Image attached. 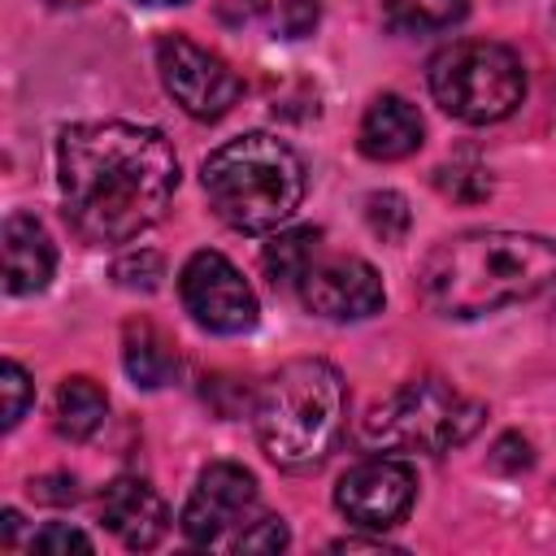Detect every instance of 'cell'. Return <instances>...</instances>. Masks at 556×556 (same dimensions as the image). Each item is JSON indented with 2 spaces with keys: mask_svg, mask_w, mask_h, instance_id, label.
<instances>
[{
  "mask_svg": "<svg viewBox=\"0 0 556 556\" xmlns=\"http://www.w3.org/2000/svg\"><path fill=\"white\" fill-rule=\"evenodd\" d=\"M91 552L96 543L83 534V530H74V526H65V521H48L43 530H35V539H30V552Z\"/></svg>",
  "mask_w": 556,
  "mask_h": 556,
  "instance_id": "25",
  "label": "cell"
},
{
  "mask_svg": "<svg viewBox=\"0 0 556 556\" xmlns=\"http://www.w3.org/2000/svg\"><path fill=\"white\" fill-rule=\"evenodd\" d=\"M52 4H87V0H52Z\"/></svg>",
  "mask_w": 556,
  "mask_h": 556,
  "instance_id": "29",
  "label": "cell"
},
{
  "mask_svg": "<svg viewBox=\"0 0 556 556\" xmlns=\"http://www.w3.org/2000/svg\"><path fill=\"white\" fill-rule=\"evenodd\" d=\"M304 308L326 321H361L382 308V278L361 256H317V265L295 287Z\"/></svg>",
  "mask_w": 556,
  "mask_h": 556,
  "instance_id": "11",
  "label": "cell"
},
{
  "mask_svg": "<svg viewBox=\"0 0 556 556\" xmlns=\"http://www.w3.org/2000/svg\"><path fill=\"white\" fill-rule=\"evenodd\" d=\"M122 365H126L130 382L143 387V391H156V387H165L178 374L174 343L152 321H143V317L126 321V330H122Z\"/></svg>",
  "mask_w": 556,
  "mask_h": 556,
  "instance_id": "15",
  "label": "cell"
},
{
  "mask_svg": "<svg viewBox=\"0 0 556 556\" xmlns=\"http://www.w3.org/2000/svg\"><path fill=\"white\" fill-rule=\"evenodd\" d=\"M156 70L174 104L195 122H217L239 100V74L208 52L204 43L187 35H161L156 39Z\"/></svg>",
  "mask_w": 556,
  "mask_h": 556,
  "instance_id": "7",
  "label": "cell"
},
{
  "mask_svg": "<svg viewBox=\"0 0 556 556\" xmlns=\"http://www.w3.org/2000/svg\"><path fill=\"white\" fill-rule=\"evenodd\" d=\"M552 13H556V0H552Z\"/></svg>",
  "mask_w": 556,
  "mask_h": 556,
  "instance_id": "30",
  "label": "cell"
},
{
  "mask_svg": "<svg viewBox=\"0 0 556 556\" xmlns=\"http://www.w3.org/2000/svg\"><path fill=\"white\" fill-rule=\"evenodd\" d=\"M365 222L382 243H400L413 226V213L400 191H374V195H365Z\"/></svg>",
  "mask_w": 556,
  "mask_h": 556,
  "instance_id": "20",
  "label": "cell"
},
{
  "mask_svg": "<svg viewBox=\"0 0 556 556\" xmlns=\"http://www.w3.org/2000/svg\"><path fill=\"white\" fill-rule=\"evenodd\" d=\"M100 521L130 552H152L169 530L165 500L143 478H113L104 486V495H100Z\"/></svg>",
  "mask_w": 556,
  "mask_h": 556,
  "instance_id": "12",
  "label": "cell"
},
{
  "mask_svg": "<svg viewBox=\"0 0 556 556\" xmlns=\"http://www.w3.org/2000/svg\"><path fill=\"white\" fill-rule=\"evenodd\" d=\"M434 182H439V191H447L452 200H486V191H491V178H486V169H478V165H443V169L434 174Z\"/></svg>",
  "mask_w": 556,
  "mask_h": 556,
  "instance_id": "22",
  "label": "cell"
},
{
  "mask_svg": "<svg viewBox=\"0 0 556 556\" xmlns=\"http://www.w3.org/2000/svg\"><path fill=\"white\" fill-rule=\"evenodd\" d=\"M0 378H4V430H13L26 417V404L35 395V382H30V374L17 361H4L0 365Z\"/></svg>",
  "mask_w": 556,
  "mask_h": 556,
  "instance_id": "23",
  "label": "cell"
},
{
  "mask_svg": "<svg viewBox=\"0 0 556 556\" xmlns=\"http://www.w3.org/2000/svg\"><path fill=\"white\" fill-rule=\"evenodd\" d=\"M469 13V0H382V17L400 35H434L456 26Z\"/></svg>",
  "mask_w": 556,
  "mask_h": 556,
  "instance_id": "18",
  "label": "cell"
},
{
  "mask_svg": "<svg viewBox=\"0 0 556 556\" xmlns=\"http://www.w3.org/2000/svg\"><path fill=\"white\" fill-rule=\"evenodd\" d=\"M13 534H17V513L9 508V513H4V539H0V543H4V547H13Z\"/></svg>",
  "mask_w": 556,
  "mask_h": 556,
  "instance_id": "27",
  "label": "cell"
},
{
  "mask_svg": "<svg viewBox=\"0 0 556 556\" xmlns=\"http://www.w3.org/2000/svg\"><path fill=\"white\" fill-rule=\"evenodd\" d=\"M0 239H4V291L9 295L43 291L56 269V248H52V235L43 230V222L30 213H9Z\"/></svg>",
  "mask_w": 556,
  "mask_h": 556,
  "instance_id": "13",
  "label": "cell"
},
{
  "mask_svg": "<svg viewBox=\"0 0 556 556\" xmlns=\"http://www.w3.org/2000/svg\"><path fill=\"white\" fill-rule=\"evenodd\" d=\"M56 182L70 226L87 243L113 248L161 222L178 187V156L156 126L74 122L56 139Z\"/></svg>",
  "mask_w": 556,
  "mask_h": 556,
  "instance_id": "1",
  "label": "cell"
},
{
  "mask_svg": "<svg viewBox=\"0 0 556 556\" xmlns=\"http://www.w3.org/2000/svg\"><path fill=\"white\" fill-rule=\"evenodd\" d=\"M256 513V478L235 460H213L200 469L187 508H182V534L195 547H230L235 534Z\"/></svg>",
  "mask_w": 556,
  "mask_h": 556,
  "instance_id": "9",
  "label": "cell"
},
{
  "mask_svg": "<svg viewBox=\"0 0 556 556\" xmlns=\"http://www.w3.org/2000/svg\"><path fill=\"white\" fill-rule=\"evenodd\" d=\"M317 256H321V230L317 226H287L265 243L261 269L274 287L291 291L304 282V274L317 265Z\"/></svg>",
  "mask_w": 556,
  "mask_h": 556,
  "instance_id": "16",
  "label": "cell"
},
{
  "mask_svg": "<svg viewBox=\"0 0 556 556\" xmlns=\"http://www.w3.org/2000/svg\"><path fill=\"white\" fill-rule=\"evenodd\" d=\"M486 421V408L439 382V378H417L382 395L365 417H361V439L369 447L387 452H452L469 443Z\"/></svg>",
  "mask_w": 556,
  "mask_h": 556,
  "instance_id": "5",
  "label": "cell"
},
{
  "mask_svg": "<svg viewBox=\"0 0 556 556\" xmlns=\"http://www.w3.org/2000/svg\"><path fill=\"white\" fill-rule=\"evenodd\" d=\"M434 104L469 126L504 122L526 96V70L513 48L495 39H456L430 56Z\"/></svg>",
  "mask_w": 556,
  "mask_h": 556,
  "instance_id": "6",
  "label": "cell"
},
{
  "mask_svg": "<svg viewBox=\"0 0 556 556\" xmlns=\"http://www.w3.org/2000/svg\"><path fill=\"white\" fill-rule=\"evenodd\" d=\"M52 417H56V430H61L65 439L87 443V439L104 426V417H109V395H104V387H100V382H91V378L74 374V378H65V382L56 387Z\"/></svg>",
  "mask_w": 556,
  "mask_h": 556,
  "instance_id": "17",
  "label": "cell"
},
{
  "mask_svg": "<svg viewBox=\"0 0 556 556\" xmlns=\"http://www.w3.org/2000/svg\"><path fill=\"white\" fill-rule=\"evenodd\" d=\"M261 452L282 469L321 465L348 421V382L321 356L287 361L256 395Z\"/></svg>",
  "mask_w": 556,
  "mask_h": 556,
  "instance_id": "3",
  "label": "cell"
},
{
  "mask_svg": "<svg viewBox=\"0 0 556 556\" xmlns=\"http://www.w3.org/2000/svg\"><path fill=\"white\" fill-rule=\"evenodd\" d=\"M139 4H182V0H139Z\"/></svg>",
  "mask_w": 556,
  "mask_h": 556,
  "instance_id": "28",
  "label": "cell"
},
{
  "mask_svg": "<svg viewBox=\"0 0 556 556\" xmlns=\"http://www.w3.org/2000/svg\"><path fill=\"white\" fill-rule=\"evenodd\" d=\"M200 182L213 213L239 235L278 230L304 200V165L295 148L265 130H248L208 152Z\"/></svg>",
  "mask_w": 556,
  "mask_h": 556,
  "instance_id": "4",
  "label": "cell"
},
{
  "mask_svg": "<svg viewBox=\"0 0 556 556\" xmlns=\"http://www.w3.org/2000/svg\"><path fill=\"white\" fill-rule=\"evenodd\" d=\"M230 547L235 552H282L287 547V526H282V517H252L235 534Z\"/></svg>",
  "mask_w": 556,
  "mask_h": 556,
  "instance_id": "24",
  "label": "cell"
},
{
  "mask_svg": "<svg viewBox=\"0 0 556 556\" xmlns=\"http://www.w3.org/2000/svg\"><path fill=\"white\" fill-rule=\"evenodd\" d=\"M356 148L369 161H404V156H413L421 148V113L395 91L378 96L361 117Z\"/></svg>",
  "mask_w": 556,
  "mask_h": 556,
  "instance_id": "14",
  "label": "cell"
},
{
  "mask_svg": "<svg viewBox=\"0 0 556 556\" xmlns=\"http://www.w3.org/2000/svg\"><path fill=\"white\" fill-rule=\"evenodd\" d=\"M178 295H182V308L191 313V321L213 334H243L256 326V313H261L248 278L213 248H200L187 256V265L178 274Z\"/></svg>",
  "mask_w": 556,
  "mask_h": 556,
  "instance_id": "8",
  "label": "cell"
},
{
  "mask_svg": "<svg viewBox=\"0 0 556 556\" xmlns=\"http://www.w3.org/2000/svg\"><path fill=\"white\" fill-rule=\"evenodd\" d=\"M556 282V239L526 230H465L421 256L417 291L443 317H482L534 300Z\"/></svg>",
  "mask_w": 556,
  "mask_h": 556,
  "instance_id": "2",
  "label": "cell"
},
{
  "mask_svg": "<svg viewBox=\"0 0 556 556\" xmlns=\"http://www.w3.org/2000/svg\"><path fill=\"white\" fill-rule=\"evenodd\" d=\"M417 500V473L408 460L374 456L352 465L334 486V508L361 530H391Z\"/></svg>",
  "mask_w": 556,
  "mask_h": 556,
  "instance_id": "10",
  "label": "cell"
},
{
  "mask_svg": "<svg viewBox=\"0 0 556 556\" xmlns=\"http://www.w3.org/2000/svg\"><path fill=\"white\" fill-rule=\"evenodd\" d=\"M113 278H117V287H126V291H156L161 278H165V261H161L156 252L139 248V252H126V256L113 265Z\"/></svg>",
  "mask_w": 556,
  "mask_h": 556,
  "instance_id": "21",
  "label": "cell"
},
{
  "mask_svg": "<svg viewBox=\"0 0 556 556\" xmlns=\"http://www.w3.org/2000/svg\"><path fill=\"white\" fill-rule=\"evenodd\" d=\"M274 39H304L321 22V0H248Z\"/></svg>",
  "mask_w": 556,
  "mask_h": 556,
  "instance_id": "19",
  "label": "cell"
},
{
  "mask_svg": "<svg viewBox=\"0 0 556 556\" xmlns=\"http://www.w3.org/2000/svg\"><path fill=\"white\" fill-rule=\"evenodd\" d=\"M30 495H39V500H74V495H78V486H74V478L52 473V478L30 482Z\"/></svg>",
  "mask_w": 556,
  "mask_h": 556,
  "instance_id": "26",
  "label": "cell"
}]
</instances>
